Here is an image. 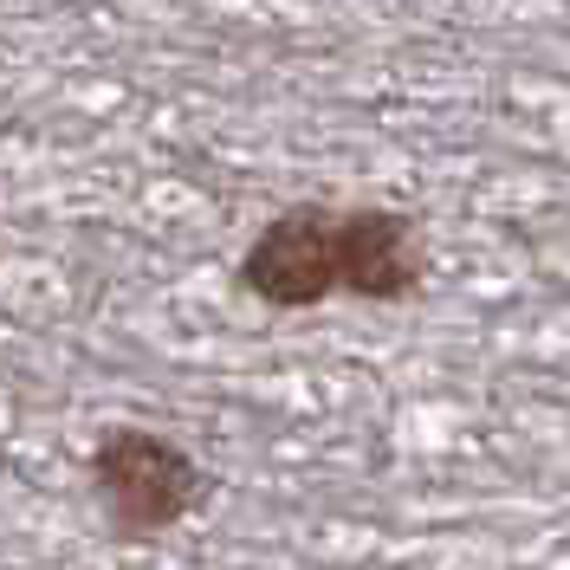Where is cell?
I'll list each match as a JSON object with an SVG mask.
<instances>
[{
	"label": "cell",
	"instance_id": "6da1fadb",
	"mask_svg": "<svg viewBox=\"0 0 570 570\" xmlns=\"http://www.w3.org/2000/svg\"><path fill=\"white\" fill-rule=\"evenodd\" d=\"M91 493H98L110 538L149 544V538L176 532L181 519L208 499V473L195 466V454H181L169 434L110 428L91 448Z\"/></svg>",
	"mask_w": 570,
	"mask_h": 570
},
{
	"label": "cell",
	"instance_id": "7a4b0ae2",
	"mask_svg": "<svg viewBox=\"0 0 570 570\" xmlns=\"http://www.w3.org/2000/svg\"><path fill=\"white\" fill-rule=\"evenodd\" d=\"M234 279L273 312H312L324 298H337L344 292V208H324V202L279 208L240 253Z\"/></svg>",
	"mask_w": 570,
	"mask_h": 570
},
{
	"label": "cell",
	"instance_id": "3957f363",
	"mask_svg": "<svg viewBox=\"0 0 570 570\" xmlns=\"http://www.w3.org/2000/svg\"><path fill=\"white\" fill-rule=\"evenodd\" d=\"M428 279L422 227L395 208H344V292L363 305H395Z\"/></svg>",
	"mask_w": 570,
	"mask_h": 570
}]
</instances>
